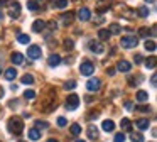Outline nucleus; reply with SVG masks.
<instances>
[{
  "instance_id": "obj_1",
  "label": "nucleus",
  "mask_w": 157,
  "mask_h": 142,
  "mask_svg": "<svg viewBox=\"0 0 157 142\" xmlns=\"http://www.w3.org/2000/svg\"><path fill=\"white\" fill-rule=\"evenodd\" d=\"M7 128H9V132H10V134L19 135L22 130H24V124H22V120L19 117H12V118H9Z\"/></svg>"
},
{
  "instance_id": "obj_2",
  "label": "nucleus",
  "mask_w": 157,
  "mask_h": 142,
  "mask_svg": "<svg viewBox=\"0 0 157 142\" xmlns=\"http://www.w3.org/2000/svg\"><path fill=\"white\" fill-rule=\"evenodd\" d=\"M120 44H122L123 47H127V49H132V47H135L137 44H139V37L137 36H123L122 39H120Z\"/></svg>"
},
{
  "instance_id": "obj_3",
  "label": "nucleus",
  "mask_w": 157,
  "mask_h": 142,
  "mask_svg": "<svg viewBox=\"0 0 157 142\" xmlns=\"http://www.w3.org/2000/svg\"><path fill=\"white\" fill-rule=\"evenodd\" d=\"M66 110H76V108H78V105H79V97H78V95H75V93H73V95H69V97L68 98H66Z\"/></svg>"
},
{
  "instance_id": "obj_4",
  "label": "nucleus",
  "mask_w": 157,
  "mask_h": 142,
  "mask_svg": "<svg viewBox=\"0 0 157 142\" xmlns=\"http://www.w3.org/2000/svg\"><path fill=\"white\" fill-rule=\"evenodd\" d=\"M79 71H81V74H85V76H91L93 71H95V66H93L91 61H83L81 66H79Z\"/></svg>"
},
{
  "instance_id": "obj_5",
  "label": "nucleus",
  "mask_w": 157,
  "mask_h": 142,
  "mask_svg": "<svg viewBox=\"0 0 157 142\" xmlns=\"http://www.w3.org/2000/svg\"><path fill=\"white\" fill-rule=\"evenodd\" d=\"M27 56L31 57V59H39V57L42 56V49H41L39 46H29Z\"/></svg>"
},
{
  "instance_id": "obj_6",
  "label": "nucleus",
  "mask_w": 157,
  "mask_h": 142,
  "mask_svg": "<svg viewBox=\"0 0 157 142\" xmlns=\"http://www.w3.org/2000/svg\"><path fill=\"white\" fill-rule=\"evenodd\" d=\"M100 86H101V81L98 78H91V80L86 81V90L88 91H98Z\"/></svg>"
},
{
  "instance_id": "obj_7",
  "label": "nucleus",
  "mask_w": 157,
  "mask_h": 142,
  "mask_svg": "<svg viewBox=\"0 0 157 142\" xmlns=\"http://www.w3.org/2000/svg\"><path fill=\"white\" fill-rule=\"evenodd\" d=\"M78 19L83 20V22H86V20L91 19V12H90V9H86V7H81V9L78 10Z\"/></svg>"
},
{
  "instance_id": "obj_8",
  "label": "nucleus",
  "mask_w": 157,
  "mask_h": 142,
  "mask_svg": "<svg viewBox=\"0 0 157 142\" xmlns=\"http://www.w3.org/2000/svg\"><path fill=\"white\" fill-rule=\"evenodd\" d=\"M130 68H132V64H130L127 59L118 61V64H117V69H118L120 73H128V71H130Z\"/></svg>"
},
{
  "instance_id": "obj_9",
  "label": "nucleus",
  "mask_w": 157,
  "mask_h": 142,
  "mask_svg": "<svg viewBox=\"0 0 157 142\" xmlns=\"http://www.w3.org/2000/svg\"><path fill=\"white\" fill-rule=\"evenodd\" d=\"M9 15H10L12 19H17V17L21 15V5H19L17 2H14V5H10V9H9Z\"/></svg>"
},
{
  "instance_id": "obj_10",
  "label": "nucleus",
  "mask_w": 157,
  "mask_h": 142,
  "mask_svg": "<svg viewBox=\"0 0 157 142\" xmlns=\"http://www.w3.org/2000/svg\"><path fill=\"white\" fill-rule=\"evenodd\" d=\"M46 26H48V24H46L44 20L37 19V20H34V24H32V30H34V32H42V30L46 29Z\"/></svg>"
},
{
  "instance_id": "obj_11",
  "label": "nucleus",
  "mask_w": 157,
  "mask_h": 142,
  "mask_svg": "<svg viewBox=\"0 0 157 142\" xmlns=\"http://www.w3.org/2000/svg\"><path fill=\"white\" fill-rule=\"evenodd\" d=\"M90 49H91L95 54H103L105 47H103V44H101V42H95V41H93V42L90 44Z\"/></svg>"
},
{
  "instance_id": "obj_12",
  "label": "nucleus",
  "mask_w": 157,
  "mask_h": 142,
  "mask_svg": "<svg viewBox=\"0 0 157 142\" xmlns=\"http://www.w3.org/2000/svg\"><path fill=\"white\" fill-rule=\"evenodd\" d=\"M59 63H61V56H58V54H52V56H49V57H48V64H49L51 68L58 66Z\"/></svg>"
},
{
  "instance_id": "obj_13",
  "label": "nucleus",
  "mask_w": 157,
  "mask_h": 142,
  "mask_svg": "<svg viewBox=\"0 0 157 142\" xmlns=\"http://www.w3.org/2000/svg\"><path fill=\"white\" fill-rule=\"evenodd\" d=\"M63 24H64V26H69V24L73 22V19H75V14L73 12H66V14H63Z\"/></svg>"
},
{
  "instance_id": "obj_14",
  "label": "nucleus",
  "mask_w": 157,
  "mask_h": 142,
  "mask_svg": "<svg viewBox=\"0 0 157 142\" xmlns=\"http://www.w3.org/2000/svg\"><path fill=\"white\" fill-rule=\"evenodd\" d=\"M88 137L91 139V140L98 139V128H96L95 125H90V127H88Z\"/></svg>"
},
{
  "instance_id": "obj_15",
  "label": "nucleus",
  "mask_w": 157,
  "mask_h": 142,
  "mask_svg": "<svg viewBox=\"0 0 157 142\" xmlns=\"http://www.w3.org/2000/svg\"><path fill=\"white\" fill-rule=\"evenodd\" d=\"M10 59H12V63H14V64H22V63H24V56H22L21 53H12Z\"/></svg>"
},
{
  "instance_id": "obj_16",
  "label": "nucleus",
  "mask_w": 157,
  "mask_h": 142,
  "mask_svg": "<svg viewBox=\"0 0 157 142\" xmlns=\"http://www.w3.org/2000/svg\"><path fill=\"white\" fill-rule=\"evenodd\" d=\"M29 139H31V140H39V139H41L39 128H31V130H29Z\"/></svg>"
},
{
  "instance_id": "obj_17",
  "label": "nucleus",
  "mask_w": 157,
  "mask_h": 142,
  "mask_svg": "<svg viewBox=\"0 0 157 142\" xmlns=\"http://www.w3.org/2000/svg\"><path fill=\"white\" fill-rule=\"evenodd\" d=\"M101 128H103L105 132H113V128H115V124H113L112 120H105V122L101 124Z\"/></svg>"
},
{
  "instance_id": "obj_18",
  "label": "nucleus",
  "mask_w": 157,
  "mask_h": 142,
  "mask_svg": "<svg viewBox=\"0 0 157 142\" xmlns=\"http://www.w3.org/2000/svg\"><path fill=\"white\" fill-rule=\"evenodd\" d=\"M135 125L140 130H147V128H149V120H147V118H140V120L135 122Z\"/></svg>"
},
{
  "instance_id": "obj_19",
  "label": "nucleus",
  "mask_w": 157,
  "mask_h": 142,
  "mask_svg": "<svg viewBox=\"0 0 157 142\" xmlns=\"http://www.w3.org/2000/svg\"><path fill=\"white\" fill-rule=\"evenodd\" d=\"M110 36H112V34H110L108 29H100V30H98V37H100L101 41H108Z\"/></svg>"
},
{
  "instance_id": "obj_20",
  "label": "nucleus",
  "mask_w": 157,
  "mask_h": 142,
  "mask_svg": "<svg viewBox=\"0 0 157 142\" xmlns=\"http://www.w3.org/2000/svg\"><path fill=\"white\" fill-rule=\"evenodd\" d=\"M15 76H17V69H14V68H9V69L5 71V78H7L9 81L15 80Z\"/></svg>"
},
{
  "instance_id": "obj_21",
  "label": "nucleus",
  "mask_w": 157,
  "mask_h": 142,
  "mask_svg": "<svg viewBox=\"0 0 157 142\" xmlns=\"http://www.w3.org/2000/svg\"><path fill=\"white\" fill-rule=\"evenodd\" d=\"M137 100H139L140 103L147 101V100H149V93H147V91H144V90H140L139 93H137Z\"/></svg>"
},
{
  "instance_id": "obj_22",
  "label": "nucleus",
  "mask_w": 157,
  "mask_h": 142,
  "mask_svg": "<svg viewBox=\"0 0 157 142\" xmlns=\"http://www.w3.org/2000/svg\"><path fill=\"white\" fill-rule=\"evenodd\" d=\"M120 127L123 128V130H132V124H130V120L128 118H122V122H120Z\"/></svg>"
},
{
  "instance_id": "obj_23",
  "label": "nucleus",
  "mask_w": 157,
  "mask_h": 142,
  "mask_svg": "<svg viewBox=\"0 0 157 142\" xmlns=\"http://www.w3.org/2000/svg\"><path fill=\"white\" fill-rule=\"evenodd\" d=\"M69 132H71L73 135H79V134H81V125H79V124H73L71 127H69Z\"/></svg>"
},
{
  "instance_id": "obj_24",
  "label": "nucleus",
  "mask_w": 157,
  "mask_h": 142,
  "mask_svg": "<svg viewBox=\"0 0 157 142\" xmlns=\"http://www.w3.org/2000/svg\"><path fill=\"white\" fill-rule=\"evenodd\" d=\"M145 66H147V69H155V56H150L145 61Z\"/></svg>"
},
{
  "instance_id": "obj_25",
  "label": "nucleus",
  "mask_w": 157,
  "mask_h": 142,
  "mask_svg": "<svg viewBox=\"0 0 157 142\" xmlns=\"http://www.w3.org/2000/svg\"><path fill=\"white\" fill-rule=\"evenodd\" d=\"M17 42L27 44V42H31V37H29L27 34H19V36H17Z\"/></svg>"
},
{
  "instance_id": "obj_26",
  "label": "nucleus",
  "mask_w": 157,
  "mask_h": 142,
  "mask_svg": "<svg viewBox=\"0 0 157 142\" xmlns=\"http://www.w3.org/2000/svg\"><path fill=\"white\" fill-rule=\"evenodd\" d=\"M137 14H139L140 17H149V7H139L137 9Z\"/></svg>"
},
{
  "instance_id": "obj_27",
  "label": "nucleus",
  "mask_w": 157,
  "mask_h": 142,
  "mask_svg": "<svg viewBox=\"0 0 157 142\" xmlns=\"http://www.w3.org/2000/svg\"><path fill=\"white\" fill-rule=\"evenodd\" d=\"M22 83L24 85H32L34 83V76H32V74H24V76H22Z\"/></svg>"
},
{
  "instance_id": "obj_28",
  "label": "nucleus",
  "mask_w": 157,
  "mask_h": 142,
  "mask_svg": "<svg viewBox=\"0 0 157 142\" xmlns=\"http://www.w3.org/2000/svg\"><path fill=\"white\" fill-rule=\"evenodd\" d=\"M155 42H154V41H149V39H147L145 41V49L147 51H150V53H154V51H155Z\"/></svg>"
},
{
  "instance_id": "obj_29",
  "label": "nucleus",
  "mask_w": 157,
  "mask_h": 142,
  "mask_svg": "<svg viewBox=\"0 0 157 142\" xmlns=\"http://www.w3.org/2000/svg\"><path fill=\"white\" fill-rule=\"evenodd\" d=\"M108 30H110V34H120V30H122V27H120L118 24H112Z\"/></svg>"
},
{
  "instance_id": "obj_30",
  "label": "nucleus",
  "mask_w": 157,
  "mask_h": 142,
  "mask_svg": "<svg viewBox=\"0 0 157 142\" xmlns=\"http://www.w3.org/2000/svg\"><path fill=\"white\" fill-rule=\"evenodd\" d=\"M24 98H25V100H34V98H36V91L34 90H27L24 93Z\"/></svg>"
},
{
  "instance_id": "obj_31",
  "label": "nucleus",
  "mask_w": 157,
  "mask_h": 142,
  "mask_svg": "<svg viewBox=\"0 0 157 142\" xmlns=\"http://www.w3.org/2000/svg\"><path fill=\"white\" fill-rule=\"evenodd\" d=\"M64 88H66V90H75V88H76V81H75V80L66 81V83H64Z\"/></svg>"
},
{
  "instance_id": "obj_32",
  "label": "nucleus",
  "mask_w": 157,
  "mask_h": 142,
  "mask_svg": "<svg viewBox=\"0 0 157 142\" xmlns=\"http://www.w3.org/2000/svg\"><path fill=\"white\" fill-rule=\"evenodd\" d=\"M27 9H29V10H37V9H39L37 2H36V0H31V2H27Z\"/></svg>"
},
{
  "instance_id": "obj_33",
  "label": "nucleus",
  "mask_w": 157,
  "mask_h": 142,
  "mask_svg": "<svg viewBox=\"0 0 157 142\" xmlns=\"http://www.w3.org/2000/svg\"><path fill=\"white\" fill-rule=\"evenodd\" d=\"M130 139H132V142H144V135L142 134H133Z\"/></svg>"
},
{
  "instance_id": "obj_34",
  "label": "nucleus",
  "mask_w": 157,
  "mask_h": 142,
  "mask_svg": "<svg viewBox=\"0 0 157 142\" xmlns=\"http://www.w3.org/2000/svg\"><path fill=\"white\" fill-rule=\"evenodd\" d=\"M139 36L140 37H147V36H149V27H140V29H139Z\"/></svg>"
},
{
  "instance_id": "obj_35",
  "label": "nucleus",
  "mask_w": 157,
  "mask_h": 142,
  "mask_svg": "<svg viewBox=\"0 0 157 142\" xmlns=\"http://www.w3.org/2000/svg\"><path fill=\"white\" fill-rule=\"evenodd\" d=\"M113 142H125V134H123V132L117 134V135H115V139H113Z\"/></svg>"
},
{
  "instance_id": "obj_36",
  "label": "nucleus",
  "mask_w": 157,
  "mask_h": 142,
  "mask_svg": "<svg viewBox=\"0 0 157 142\" xmlns=\"http://www.w3.org/2000/svg\"><path fill=\"white\" fill-rule=\"evenodd\" d=\"M56 7H58V9H66V7H68V0H58Z\"/></svg>"
},
{
  "instance_id": "obj_37",
  "label": "nucleus",
  "mask_w": 157,
  "mask_h": 142,
  "mask_svg": "<svg viewBox=\"0 0 157 142\" xmlns=\"http://www.w3.org/2000/svg\"><path fill=\"white\" fill-rule=\"evenodd\" d=\"M36 127H37V128H48L49 125H48V122H41V120H37V122H36Z\"/></svg>"
},
{
  "instance_id": "obj_38",
  "label": "nucleus",
  "mask_w": 157,
  "mask_h": 142,
  "mask_svg": "<svg viewBox=\"0 0 157 142\" xmlns=\"http://www.w3.org/2000/svg\"><path fill=\"white\" fill-rule=\"evenodd\" d=\"M137 110H139V112H144V113H147V112H150V107H147V105H140V107H137Z\"/></svg>"
},
{
  "instance_id": "obj_39",
  "label": "nucleus",
  "mask_w": 157,
  "mask_h": 142,
  "mask_svg": "<svg viewBox=\"0 0 157 142\" xmlns=\"http://www.w3.org/2000/svg\"><path fill=\"white\" fill-rule=\"evenodd\" d=\"M66 124H68V122H66L64 117H59L58 118V125H59V127H66Z\"/></svg>"
},
{
  "instance_id": "obj_40",
  "label": "nucleus",
  "mask_w": 157,
  "mask_h": 142,
  "mask_svg": "<svg viewBox=\"0 0 157 142\" xmlns=\"http://www.w3.org/2000/svg\"><path fill=\"white\" fill-rule=\"evenodd\" d=\"M64 47H66V49H73V41L66 39V41H64Z\"/></svg>"
},
{
  "instance_id": "obj_41",
  "label": "nucleus",
  "mask_w": 157,
  "mask_h": 142,
  "mask_svg": "<svg viewBox=\"0 0 157 142\" xmlns=\"http://www.w3.org/2000/svg\"><path fill=\"white\" fill-rule=\"evenodd\" d=\"M155 81H157V74L154 73V74H152V78H150V85H152V86H155V85H157Z\"/></svg>"
},
{
  "instance_id": "obj_42",
  "label": "nucleus",
  "mask_w": 157,
  "mask_h": 142,
  "mask_svg": "<svg viewBox=\"0 0 157 142\" xmlns=\"http://www.w3.org/2000/svg\"><path fill=\"white\" fill-rule=\"evenodd\" d=\"M142 61H144V57L140 56V54H137V56H135V64H140Z\"/></svg>"
},
{
  "instance_id": "obj_43",
  "label": "nucleus",
  "mask_w": 157,
  "mask_h": 142,
  "mask_svg": "<svg viewBox=\"0 0 157 142\" xmlns=\"http://www.w3.org/2000/svg\"><path fill=\"white\" fill-rule=\"evenodd\" d=\"M108 74H110V76H113V74H115V68H108Z\"/></svg>"
},
{
  "instance_id": "obj_44",
  "label": "nucleus",
  "mask_w": 157,
  "mask_h": 142,
  "mask_svg": "<svg viewBox=\"0 0 157 142\" xmlns=\"http://www.w3.org/2000/svg\"><path fill=\"white\" fill-rule=\"evenodd\" d=\"M103 20H105V19H103V17H96V19H95V22H96V24H101Z\"/></svg>"
},
{
  "instance_id": "obj_45",
  "label": "nucleus",
  "mask_w": 157,
  "mask_h": 142,
  "mask_svg": "<svg viewBox=\"0 0 157 142\" xmlns=\"http://www.w3.org/2000/svg\"><path fill=\"white\" fill-rule=\"evenodd\" d=\"M49 27H51V29H56V27H58V24H56V22H49Z\"/></svg>"
},
{
  "instance_id": "obj_46",
  "label": "nucleus",
  "mask_w": 157,
  "mask_h": 142,
  "mask_svg": "<svg viewBox=\"0 0 157 142\" xmlns=\"http://www.w3.org/2000/svg\"><path fill=\"white\" fill-rule=\"evenodd\" d=\"M9 2H10V0H0V5H7Z\"/></svg>"
},
{
  "instance_id": "obj_47",
  "label": "nucleus",
  "mask_w": 157,
  "mask_h": 142,
  "mask_svg": "<svg viewBox=\"0 0 157 142\" xmlns=\"http://www.w3.org/2000/svg\"><path fill=\"white\" fill-rule=\"evenodd\" d=\"M2 97H4V88L0 86V98H2Z\"/></svg>"
},
{
  "instance_id": "obj_48",
  "label": "nucleus",
  "mask_w": 157,
  "mask_h": 142,
  "mask_svg": "<svg viewBox=\"0 0 157 142\" xmlns=\"http://www.w3.org/2000/svg\"><path fill=\"white\" fill-rule=\"evenodd\" d=\"M48 142H58V140H54V139H49V140Z\"/></svg>"
},
{
  "instance_id": "obj_49",
  "label": "nucleus",
  "mask_w": 157,
  "mask_h": 142,
  "mask_svg": "<svg viewBox=\"0 0 157 142\" xmlns=\"http://www.w3.org/2000/svg\"><path fill=\"white\" fill-rule=\"evenodd\" d=\"M2 15H4V14H2V10H0V19H2Z\"/></svg>"
},
{
  "instance_id": "obj_50",
  "label": "nucleus",
  "mask_w": 157,
  "mask_h": 142,
  "mask_svg": "<svg viewBox=\"0 0 157 142\" xmlns=\"http://www.w3.org/2000/svg\"><path fill=\"white\" fill-rule=\"evenodd\" d=\"M76 142H85V140H81V139H79V140H76Z\"/></svg>"
},
{
  "instance_id": "obj_51",
  "label": "nucleus",
  "mask_w": 157,
  "mask_h": 142,
  "mask_svg": "<svg viewBox=\"0 0 157 142\" xmlns=\"http://www.w3.org/2000/svg\"><path fill=\"white\" fill-rule=\"evenodd\" d=\"M147 2H155V0H147Z\"/></svg>"
},
{
  "instance_id": "obj_52",
  "label": "nucleus",
  "mask_w": 157,
  "mask_h": 142,
  "mask_svg": "<svg viewBox=\"0 0 157 142\" xmlns=\"http://www.w3.org/2000/svg\"><path fill=\"white\" fill-rule=\"evenodd\" d=\"M21 142H24V140H21Z\"/></svg>"
}]
</instances>
